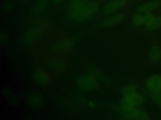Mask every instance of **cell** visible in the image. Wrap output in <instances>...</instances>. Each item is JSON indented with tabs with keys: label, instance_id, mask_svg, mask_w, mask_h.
<instances>
[{
	"label": "cell",
	"instance_id": "cell-1",
	"mask_svg": "<svg viewBox=\"0 0 161 120\" xmlns=\"http://www.w3.org/2000/svg\"><path fill=\"white\" fill-rule=\"evenodd\" d=\"M79 88L84 91L95 90L99 86V82L96 78L92 74H86L79 77L76 81Z\"/></svg>",
	"mask_w": 161,
	"mask_h": 120
},
{
	"label": "cell",
	"instance_id": "cell-2",
	"mask_svg": "<svg viewBox=\"0 0 161 120\" xmlns=\"http://www.w3.org/2000/svg\"><path fill=\"white\" fill-rule=\"evenodd\" d=\"M120 111L125 118L131 119L145 120L150 118L147 112L137 109L135 106H127L121 104Z\"/></svg>",
	"mask_w": 161,
	"mask_h": 120
},
{
	"label": "cell",
	"instance_id": "cell-3",
	"mask_svg": "<svg viewBox=\"0 0 161 120\" xmlns=\"http://www.w3.org/2000/svg\"><path fill=\"white\" fill-rule=\"evenodd\" d=\"M85 5L86 4L82 1H71L68 11L69 16L72 19L78 20L84 8Z\"/></svg>",
	"mask_w": 161,
	"mask_h": 120
},
{
	"label": "cell",
	"instance_id": "cell-4",
	"mask_svg": "<svg viewBox=\"0 0 161 120\" xmlns=\"http://www.w3.org/2000/svg\"><path fill=\"white\" fill-rule=\"evenodd\" d=\"M145 85L152 92H160L161 74H155L149 77L145 81Z\"/></svg>",
	"mask_w": 161,
	"mask_h": 120
},
{
	"label": "cell",
	"instance_id": "cell-5",
	"mask_svg": "<svg viewBox=\"0 0 161 120\" xmlns=\"http://www.w3.org/2000/svg\"><path fill=\"white\" fill-rule=\"evenodd\" d=\"M99 9V4L96 1L88 2L84 6V8L78 20L82 21L92 16Z\"/></svg>",
	"mask_w": 161,
	"mask_h": 120
},
{
	"label": "cell",
	"instance_id": "cell-6",
	"mask_svg": "<svg viewBox=\"0 0 161 120\" xmlns=\"http://www.w3.org/2000/svg\"><path fill=\"white\" fill-rule=\"evenodd\" d=\"M126 4L127 0H111L104 6L103 11L105 14H110L123 8Z\"/></svg>",
	"mask_w": 161,
	"mask_h": 120
},
{
	"label": "cell",
	"instance_id": "cell-7",
	"mask_svg": "<svg viewBox=\"0 0 161 120\" xmlns=\"http://www.w3.org/2000/svg\"><path fill=\"white\" fill-rule=\"evenodd\" d=\"M72 47V45L71 41L69 39L64 38L55 42V44L53 45V49L55 52L64 54L71 51Z\"/></svg>",
	"mask_w": 161,
	"mask_h": 120
},
{
	"label": "cell",
	"instance_id": "cell-8",
	"mask_svg": "<svg viewBox=\"0 0 161 120\" xmlns=\"http://www.w3.org/2000/svg\"><path fill=\"white\" fill-rule=\"evenodd\" d=\"M33 78L36 83L41 85L48 84L51 81L50 74L47 71L42 68H39L35 71Z\"/></svg>",
	"mask_w": 161,
	"mask_h": 120
},
{
	"label": "cell",
	"instance_id": "cell-9",
	"mask_svg": "<svg viewBox=\"0 0 161 120\" xmlns=\"http://www.w3.org/2000/svg\"><path fill=\"white\" fill-rule=\"evenodd\" d=\"M28 104L33 109L41 108L43 104V98L38 92H31L27 98Z\"/></svg>",
	"mask_w": 161,
	"mask_h": 120
},
{
	"label": "cell",
	"instance_id": "cell-10",
	"mask_svg": "<svg viewBox=\"0 0 161 120\" xmlns=\"http://www.w3.org/2000/svg\"><path fill=\"white\" fill-rule=\"evenodd\" d=\"M123 19H124L123 14L121 12H116L106 18L103 21V24L105 27H111L120 23L121 22L123 21Z\"/></svg>",
	"mask_w": 161,
	"mask_h": 120
},
{
	"label": "cell",
	"instance_id": "cell-11",
	"mask_svg": "<svg viewBox=\"0 0 161 120\" xmlns=\"http://www.w3.org/2000/svg\"><path fill=\"white\" fill-rule=\"evenodd\" d=\"M160 5V2L158 1H152L147 2L140 5L138 7V11L141 13H147L151 12L156 9Z\"/></svg>",
	"mask_w": 161,
	"mask_h": 120
},
{
	"label": "cell",
	"instance_id": "cell-12",
	"mask_svg": "<svg viewBox=\"0 0 161 120\" xmlns=\"http://www.w3.org/2000/svg\"><path fill=\"white\" fill-rule=\"evenodd\" d=\"M48 5V0H37L32 6L31 12L33 14H38L43 12Z\"/></svg>",
	"mask_w": 161,
	"mask_h": 120
},
{
	"label": "cell",
	"instance_id": "cell-13",
	"mask_svg": "<svg viewBox=\"0 0 161 120\" xmlns=\"http://www.w3.org/2000/svg\"><path fill=\"white\" fill-rule=\"evenodd\" d=\"M50 65L54 71L61 72L66 69L68 66V62L65 58H59L53 60Z\"/></svg>",
	"mask_w": 161,
	"mask_h": 120
},
{
	"label": "cell",
	"instance_id": "cell-14",
	"mask_svg": "<svg viewBox=\"0 0 161 120\" xmlns=\"http://www.w3.org/2000/svg\"><path fill=\"white\" fill-rule=\"evenodd\" d=\"M149 58L151 61H158L161 58V49L157 45L153 46L149 52Z\"/></svg>",
	"mask_w": 161,
	"mask_h": 120
},
{
	"label": "cell",
	"instance_id": "cell-15",
	"mask_svg": "<svg viewBox=\"0 0 161 120\" xmlns=\"http://www.w3.org/2000/svg\"><path fill=\"white\" fill-rule=\"evenodd\" d=\"M136 92V88L134 84H129L123 89V96H132Z\"/></svg>",
	"mask_w": 161,
	"mask_h": 120
},
{
	"label": "cell",
	"instance_id": "cell-16",
	"mask_svg": "<svg viewBox=\"0 0 161 120\" xmlns=\"http://www.w3.org/2000/svg\"><path fill=\"white\" fill-rule=\"evenodd\" d=\"M132 23L136 26H140L144 24V16L141 12L136 13L133 15L131 19Z\"/></svg>",
	"mask_w": 161,
	"mask_h": 120
},
{
	"label": "cell",
	"instance_id": "cell-17",
	"mask_svg": "<svg viewBox=\"0 0 161 120\" xmlns=\"http://www.w3.org/2000/svg\"><path fill=\"white\" fill-rule=\"evenodd\" d=\"M133 99L134 106L138 107V106H141L143 103L144 100H145V96L143 94L136 92L134 94Z\"/></svg>",
	"mask_w": 161,
	"mask_h": 120
},
{
	"label": "cell",
	"instance_id": "cell-18",
	"mask_svg": "<svg viewBox=\"0 0 161 120\" xmlns=\"http://www.w3.org/2000/svg\"><path fill=\"white\" fill-rule=\"evenodd\" d=\"M161 26V16L155 17L152 22L147 27L150 30H154Z\"/></svg>",
	"mask_w": 161,
	"mask_h": 120
},
{
	"label": "cell",
	"instance_id": "cell-19",
	"mask_svg": "<svg viewBox=\"0 0 161 120\" xmlns=\"http://www.w3.org/2000/svg\"><path fill=\"white\" fill-rule=\"evenodd\" d=\"M155 18V17L154 16V15L150 12L145 13V14L144 15V24H145L147 28L152 22Z\"/></svg>",
	"mask_w": 161,
	"mask_h": 120
},
{
	"label": "cell",
	"instance_id": "cell-20",
	"mask_svg": "<svg viewBox=\"0 0 161 120\" xmlns=\"http://www.w3.org/2000/svg\"><path fill=\"white\" fill-rule=\"evenodd\" d=\"M151 96L153 100L161 107V92H151Z\"/></svg>",
	"mask_w": 161,
	"mask_h": 120
},
{
	"label": "cell",
	"instance_id": "cell-21",
	"mask_svg": "<svg viewBox=\"0 0 161 120\" xmlns=\"http://www.w3.org/2000/svg\"><path fill=\"white\" fill-rule=\"evenodd\" d=\"M0 40H1V42L2 44H5L8 42V34L4 32H2L1 33V35H0Z\"/></svg>",
	"mask_w": 161,
	"mask_h": 120
},
{
	"label": "cell",
	"instance_id": "cell-22",
	"mask_svg": "<svg viewBox=\"0 0 161 120\" xmlns=\"http://www.w3.org/2000/svg\"><path fill=\"white\" fill-rule=\"evenodd\" d=\"M4 11H9L13 9V5L10 2H6L4 5Z\"/></svg>",
	"mask_w": 161,
	"mask_h": 120
},
{
	"label": "cell",
	"instance_id": "cell-23",
	"mask_svg": "<svg viewBox=\"0 0 161 120\" xmlns=\"http://www.w3.org/2000/svg\"><path fill=\"white\" fill-rule=\"evenodd\" d=\"M64 0H52V2L54 3V4H58V3H60L62 2H63Z\"/></svg>",
	"mask_w": 161,
	"mask_h": 120
},
{
	"label": "cell",
	"instance_id": "cell-24",
	"mask_svg": "<svg viewBox=\"0 0 161 120\" xmlns=\"http://www.w3.org/2000/svg\"><path fill=\"white\" fill-rule=\"evenodd\" d=\"M89 106H91V107H94V102H93L92 101H91V102H89Z\"/></svg>",
	"mask_w": 161,
	"mask_h": 120
},
{
	"label": "cell",
	"instance_id": "cell-25",
	"mask_svg": "<svg viewBox=\"0 0 161 120\" xmlns=\"http://www.w3.org/2000/svg\"><path fill=\"white\" fill-rule=\"evenodd\" d=\"M83 1L84 0H71V1Z\"/></svg>",
	"mask_w": 161,
	"mask_h": 120
},
{
	"label": "cell",
	"instance_id": "cell-26",
	"mask_svg": "<svg viewBox=\"0 0 161 120\" xmlns=\"http://www.w3.org/2000/svg\"><path fill=\"white\" fill-rule=\"evenodd\" d=\"M18 1H26V0H18Z\"/></svg>",
	"mask_w": 161,
	"mask_h": 120
}]
</instances>
